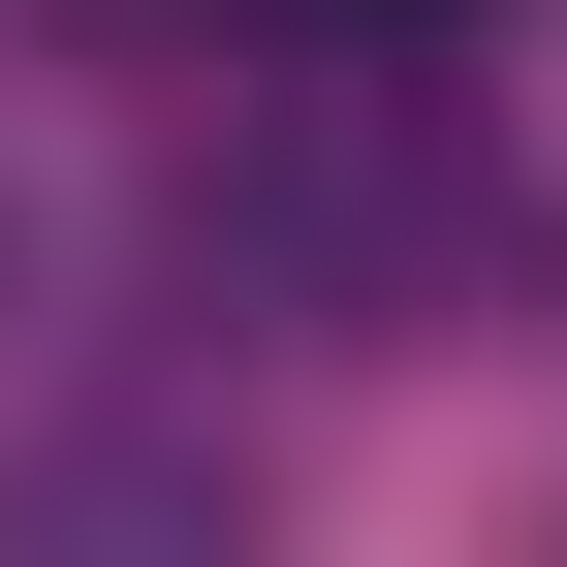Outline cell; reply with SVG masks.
Listing matches in <instances>:
<instances>
[{
  "label": "cell",
  "mask_w": 567,
  "mask_h": 567,
  "mask_svg": "<svg viewBox=\"0 0 567 567\" xmlns=\"http://www.w3.org/2000/svg\"><path fill=\"white\" fill-rule=\"evenodd\" d=\"M284 63H473V0H252Z\"/></svg>",
  "instance_id": "cell-1"
}]
</instances>
